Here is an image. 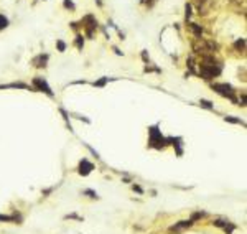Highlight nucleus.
<instances>
[{
  "label": "nucleus",
  "mask_w": 247,
  "mask_h": 234,
  "mask_svg": "<svg viewBox=\"0 0 247 234\" xmlns=\"http://www.w3.org/2000/svg\"><path fill=\"white\" fill-rule=\"evenodd\" d=\"M148 134H150V145L157 147V149H162L163 145H166V140L162 137V132L158 130V125H153V127L148 129Z\"/></svg>",
  "instance_id": "f257e3e1"
},
{
  "label": "nucleus",
  "mask_w": 247,
  "mask_h": 234,
  "mask_svg": "<svg viewBox=\"0 0 247 234\" xmlns=\"http://www.w3.org/2000/svg\"><path fill=\"white\" fill-rule=\"evenodd\" d=\"M212 89H214V91H218L219 94H222V96L229 97L232 102H237V99L234 97V89H232V86H229V84H212Z\"/></svg>",
  "instance_id": "f03ea898"
},
{
  "label": "nucleus",
  "mask_w": 247,
  "mask_h": 234,
  "mask_svg": "<svg viewBox=\"0 0 247 234\" xmlns=\"http://www.w3.org/2000/svg\"><path fill=\"white\" fill-rule=\"evenodd\" d=\"M33 86H35L38 91H43L45 94H48L49 97H53V91H51V88L48 86V82L45 81V79H41V78H35L33 79Z\"/></svg>",
  "instance_id": "7ed1b4c3"
},
{
  "label": "nucleus",
  "mask_w": 247,
  "mask_h": 234,
  "mask_svg": "<svg viewBox=\"0 0 247 234\" xmlns=\"http://www.w3.org/2000/svg\"><path fill=\"white\" fill-rule=\"evenodd\" d=\"M94 170V165H92L91 162H87L86 158L81 160V163H79V175H82V177H87L91 171Z\"/></svg>",
  "instance_id": "20e7f679"
},
{
  "label": "nucleus",
  "mask_w": 247,
  "mask_h": 234,
  "mask_svg": "<svg viewBox=\"0 0 247 234\" xmlns=\"http://www.w3.org/2000/svg\"><path fill=\"white\" fill-rule=\"evenodd\" d=\"M191 226H193V221H191V219L180 221V223H176L175 226L170 227V231H171V233H176V231H181V229H185V227H191Z\"/></svg>",
  "instance_id": "39448f33"
},
{
  "label": "nucleus",
  "mask_w": 247,
  "mask_h": 234,
  "mask_svg": "<svg viewBox=\"0 0 247 234\" xmlns=\"http://www.w3.org/2000/svg\"><path fill=\"white\" fill-rule=\"evenodd\" d=\"M46 61H48V54H40L38 58H35L33 60V64L38 68H45L46 66Z\"/></svg>",
  "instance_id": "423d86ee"
},
{
  "label": "nucleus",
  "mask_w": 247,
  "mask_h": 234,
  "mask_svg": "<svg viewBox=\"0 0 247 234\" xmlns=\"http://www.w3.org/2000/svg\"><path fill=\"white\" fill-rule=\"evenodd\" d=\"M190 28L194 32V35H196L198 38L201 36V33H203V28H201V26H199V25H198V23H190Z\"/></svg>",
  "instance_id": "0eeeda50"
},
{
  "label": "nucleus",
  "mask_w": 247,
  "mask_h": 234,
  "mask_svg": "<svg viewBox=\"0 0 247 234\" xmlns=\"http://www.w3.org/2000/svg\"><path fill=\"white\" fill-rule=\"evenodd\" d=\"M224 121H226V122H232V124H242V125H244V122L240 121V119H237V117H232V116L224 117Z\"/></svg>",
  "instance_id": "6e6552de"
},
{
  "label": "nucleus",
  "mask_w": 247,
  "mask_h": 234,
  "mask_svg": "<svg viewBox=\"0 0 247 234\" xmlns=\"http://www.w3.org/2000/svg\"><path fill=\"white\" fill-rule=\"evenodd\" d=\"M7 26H8V20H7V17H4V15L0 13V30L7 28Z\"/></svg>",
  "instance_id": "1a4fd4ad"
},
{
  "label": "nucleus",
  "mask_w": 247,
  "mask_h": 234,
  "mask_svg": "<svg viewBox=\"0 0 247 234\" xmlns=\"http://www.w3.org/2000/svg\"><path fill=\"white\" fill-rule=\"evenodd\" d=\"M17 218L15 216H7V214H0V221H4V223H10V221H15Z\"/></svg>",
  "instance_id": "9d476101"
},
{
  "label": "nucleus",
  "mask_w": 247,
  "mask_h": 234,
  "mask_svg": "<svg viewBox=\"0 0 247 234\" xmlns=\"http://www.w3.org/2000/svg\"><path fill=\"white\" fill-rule=\"evenodd\" d=\"M107 81H109V78H102V79H99V81H96L94 86H97V88H102V86L107 84Z\"/></svg>",
  "instance_id": "9b49d317"
},
{
  "label": "nucleus",
  "mask_w": 247,
  "mask_h": 234,
  "mask_svg": "<svg viewBox=\"0 0 247 234\" xmlns=\"http://www.w3.org/2000/svg\"><path fill=\"white\" fill-rule=\"evenodd\" d=\"M244 46H246V40L244 38H240V40H237L236 41V48L237 50H244Z\"/></svg>",
  "instance_id": "f8f14e48"
},
{
  "label": "nucleus",
  "mask_w": 247,
  "mask_h": 234,
  "mask_svg": "<svg viewBox=\"0 0 247 234\" xmlns=\"http://www.w3.org/2000/svg\"><path fill=\"white\" fill-rule=\"evenodd\" d=\"M76 46H78V48H82V46H84V38H82L81 35L76 36Z\"/></svg>",
  "instance_id": "ddd939ff"
},
{
  "label": "nucleus",
  "mask_w": 247,
  "mask_h": 234,
  "mask_svg": "<svg viewBox=\"0 0 247 234\" xmlns=\"http://www.w3.org/2000/svg\"><path fill=\"white\" fill-rule=\"evenodd\" d=\"M199 104H201V106H203V107H206V109H212V102H211V101H206V99H201V102H199Z\"/></svg>",
  "instance_id": "4468645a"
},
{
  "label": "nucleus",
  "mask_w": 247,
  "mask_h": 234,
  "mask_svg": "<svg viewBox=\"0 0 247 234\" xmlns=\"http://www.w3.org/2000/svg\"><path fill=\"white\" fill-rule=\"evenodd\" d=\"M56 46H58V50H60V51H64V50H66V43L61 41V40H58V41H56Z\"/></svg>",
  "instance_id": "2eb2a0df"
},
{
  "label": "nucleus",
  "mask_w": 247,
  "mask_h": 234,
  "mask_svg": "<svg viewBox=\"0 0 247 234\" xmlns=\"http://www.w3.org/2000/svg\"><path fill=\"white\" fill-rule=\"evenodd\" d=\"M203 216H204L203 211H199V213H193L191 214V221H196V219H199V218H203Z\"/></svg>",
  "instance_id": "dca6fc26"
},
{
  "label": "nucleus",
  "mask_w": 247,
  "mask_h": 234,
  "mask_svg": "<svg viewBox=\"0 0 247 234\" xmlns=\"http://www.w3.org/2000/svg\"><path fill=\"white\" fill-rule=\"evenodd\" d=\"M212 224H214V226H218V227H224V226H226V224H227V221H221V219H216V221H214V223H212Z\"/></svg>",
  "instance_id": "f3484780"
},
{
  "label": "nucleus",
  "mask_w": 247,
  "mask_h": 234,
  "mask_svg": "<svg viewBox=\"0 0 247 234\" xmlns=\"http://www.w3.org/2000/svg\"><path fill=\"white\" fill-rule=\"evenodd\" d=\"M64 7H66V8H69V10H74V8H76V7H74V4L71 2V0H64Z\"/></svg>",
  "instance_id": "a211bd4d"
},
{
  "label": "nucleus",
  "mask_w": 247,
  "mask_h": 234,
  "mask_svg": "<svg viewBox=\"0 0 247 234\" xmlns=\"http://www.w3.org/2000/svg\"><path fill=\"white\" fill-rule=\"evenodd\" d=\"M84 195L91 196V198H97V193H96V191H92V190H84Z\"/></svg>",
  "instance_id": "6ab92c4d"
},
{
  "label": "nucleus",
  "mask_w": 247,
  "mask_h": 234,
  "mask_svg": "<svg viewBox=\"0 0 247 234\" xmlns=\"http://www.w3.org/2000/svg\"><path fill=\"white\" fill-rule=\"evenodd\" d=\"M132 188H134V191H137V193H143V190H142V186H138V185H132Z\"/></svg>",
  "instance_id": "aec40b11"
},
{
  "label": "nucleus",
  "mask_w": 247,
  "mask_h": 234,
  "mask_svg": "<svg viewBox=\"0 0 247 234\" xmlns=\"http://www.w3.org/2000/svg\"><path fill=\"white\" fill-rule=\"evenodd\" d=\"M190 15H191V5H186V20L190 18Z\"/></svg>",
  "instance_id": "412c9836"
},
{
  "label": "nucleus",
  "mask_w": 247,
  "mask_h": 234,
  "mask_svg": "<svg viewBox=\"0 0 247 234\" xmlns=\"http://www.w3.org/2000/svg\"><path fill=\"white\" fill-rule=\"evenodd\" d=\"M142 58H143L145 63H148V54H147V51H142Z\"/></svg>",
  "instance_id": "4be33fe9"
}]
</instances>
